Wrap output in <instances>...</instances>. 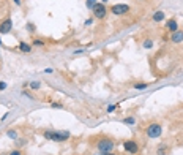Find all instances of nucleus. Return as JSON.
Instances as JSON below:
<instances>
[{
    "instance_id": "obj_1",
    "label": "nucleus",
    "mask_w": 183,
    "mask_h": 155,
    "mask_svg": "<svg viewBox=\"0 0 183 155\" xmlns=\"http://www.w3.org/2000/svg\"><path fill=\"white\" fill-rule=\"evenodd\" d=\"M44 136L52 141H65V139H68L69 133L68 131H46Z\"/></svg>"
},
{
    "instance_id": "obj_2",
    "label": "nucleus",
    "mask_w": 183,
    "mask_h": 155,
    "mask_svg": "<svg viewBox=\"0 0 183 155\" xmlns=\"http://www.w3.org/2000/svg\"><path fill=\"white\" fill-rule=\"evenodd\" d=\"M112 149H114V142H112L111 139H103V141L98 142V150L101 154H107V152H111Z\"/></svg>"
},
{
    "instance_id": "obj_3",
    "label": "nucleus",
    "mask_w": 183,
    "mask_h": 155,
    "mask_svg": "<svg viewBox=\"0 0 183 155\" xmlns=\"http://www.w3.org/2000/svg\"><path fill=\"white\" fill-rule=\"evenodd\" d=\"M147 135H149L150 138H158L159 135H161V127H159L158 123H151L149 128H147Z\"/></svg>"
},
{
    "instance_id": "obj_4",
    "label": "nucleus",
    "mask_w": 183,
    "mask_h": 155,
    "mask_svg": "<svg viewBox=\"0 0 183 155\" xmlns=\"http://www.w3.org/2000/svg\"><path fill=\"white\" fill-rule=\"evenodd\" d=\"M93 14L98 19L104 18V14H106V6H104V3H96V5L93 6Z\"/></svg>"
},
{
    "instance_id": "obj_5",
    "label": "nucleus",
    "mask_w": 183,
    "mask_h": 155,
    "mask_svg": "<svg viewBox=\"0 0 183 155\" xmlns=\"http://www.w3.org/2000/svg\"><path fill=\"white\" fill-rule=\"evenodd\" d=\"M128 10H130V6H128V5H115V6H112V13H114V14H126Z\"/></svg>"
},
{
    "instance_id": "obj_6",
    "label": "nucleus",
    "mask_w": 183,
    "mask_h": 155,
    "mask_svg": "<svg viewBox=\"0 0 183 155\" xmlns=\"http://www.w3.org/2000/svg\"><path fill=\"white\" fill-rule=\"evenodd\" d=\"M123 147H125L128 152H131V154H136V152H137V144H136L134 141H126L125 144H123Z\"/></svg>"
},
{
    "instance_id": "obj_7",
    "label": "nucleus",
    "mask_w": 183,
    "mask_h": 155,
    "mask_svg": "<svg viewBox=\"0 0 183 155\" xmlns=\"http://www.w3.org/2000/svg\"><path fill=\"white\" fill-rule=\"evenodd\" d=\"M11 25H13V22H11L10 19H6V21L0 25V33H8L11 30Z\"/></svg>"
},
{
    "instance_id": "obj_8",
    "label": "nucleus",
    "mask_w": 183,
    "mask_h": 155,
    "mask_svg": "<svg viewBox=\"0 0 183 155\" xmlns=\"http://www.w3.org/2000/svg\"><path fill=\"white\" fill-rule=\"evenodd\" d=\"M172 41H175V43H180V41H183V32H174Z\"/></svg>"
},
{
    "instance_id": "obj_9",
    "label": "nucleus",
    "mask_w": 183,
    "mask_h": 155,
    "mask_svg": "<svg viewBox=\"0 0 183 155\" xmlns=\"http://www.w3.org/2000/svg\"><path fill=\"white\" fill-rule=\"evenodd\" d=\"M177 27L178 25H177V22H175L174 19H170V21L167 22V29H169L170 32H177Z\"/></svg>"
},
{
    "instance_id": "obj_10",
    "label": "nucleus",
    "mask_w": 183,
    "mask_h": 155,
    "mask_svg": "<svg viewBox=\"0 0 183 155\" xmlns=\"http://www.w3.org/2000/svg\"><path fill=\"white\" fill-rule=\"evenodd\" d=\"M153 19H155L156 22L163 21V19H164V13H163V11H156V13L153 14Z\"/></svg>"
},
{
    "instance_id": "obj_11",
    "label": "nucleus",
    "mask_w": 183,
    "mask_h": 155,
    "mask_svg": "<svg viewBox=\"0 0 183 155\" xmlns=\"http://www.w3.org/2000/svg\"><path fill=\"white\" fill-rule=\"evenodd\" d=\"M19 48H21V51H24V52H30V49H32L27 43H21V44H19Z\"/></svg>"
},
{
    "instance_id": "obj_12",
    "label": "nucleus",
    "mask_w": 183,
    "mask_h": 155,
    "mask_svg": "<svg viewBox=\"0 0 183 155\" xmlns=\"http://www.w3.org/2000/svg\"><path fill=\"white\" fill-rule=\"evenodd\" d=\"M96 5V0H87V8H93Z\"/></svg>"
},
{
    "instance_id": "obj_13",
    "label": "nucleus",
    "mask_w": 183,
    "mask_h": 155,
    "mask_svg": "<svg viewBox=\"0 0 183 155\" xmlns=\"http://www.w3.org/2000/svg\"><path fill=\"white\" fill-rule=\"evenodd\" d=\"M123 122H125V123H130V125H131V123H134V119H133V117H126Z\"/></svg>"
},
{
    "instance_id": "obj_14",
    "label": "nucleus",
    "mask_w": 183,
    "mask_h": 155,
    "mask_svg": "<svg viewBox=\"0 0 183 155\" xmlns=\"http://www.w3.org/2000/svg\"><path fill=\"white\" fill-rule=\"evenodd\" d=\"M164 150H166V147L161 146V147H159V150H158V155H164Z\"/></svg>"
},
{
    "instance_id": "obj_15",
    "label": "nucleus",
    "mask_w": 183,
    "mask_h": 155,
    "mask_svg": "<svg viewBox=\"0 0 183 155\" xmlns=\"http://www.w3.org/2000/svg\"><path fill=\"white\" fill-rule=\"evenodd\" d=\"M144 46H145V48H151V46H153V43H151L150 40H147L145 43H144Z\"/></svg>"
},
{
    "instance_id": "obj_16",
    "label": "nucleus",
    "mask_w": 183,
    "mask_h": 155,
    "mask_svg": "<svg viewBox=\"0 0 183 155\" xmlns=\"http://www.w3.org/2000/svg\"><path fill=\"white\" fill-rule=\"evenodd\" d=\"M30 86H32V89H40V82H32Z\"/></svg>"
},
{
    "instance_id": "obj_17",
    "label": "nucleus",
    "mask_w": 183,
    "mask_h": 155,
    "mask_svg": "<svg viewBox=\"0 0 183 155\" xmlns=\"http://www.w3.org/2000/svg\"><path fill=\"white\" fill-rule=\"evenodd\" d=\"M8 136L13 138V139H16V133H14V131H8Z\"/></svg>"
},
{
    "instance_id": "obj_18",
    "label": "nucleus",
    "mask_w": 183,
    "mask_h": 155,
    "mask_svg": "<svg viewBox=\"0 0 183 155\" xmlns=\"http://www.w3.org/2000/svg\"><path fill=\"white\" fill-rule=\"evenodd\" d=\"M3 89H6V84L3 81H0V90H3Z\"/></svg>"
},
{
    "instance_id": "obj_19",
    "label": "nucleus",
    "mask_w": 183,
    "mask_h": 155,
    "mask_svg": "<svg viewBox=\"0 0 183 155\" xmlns=\"http://www.w3.org/2000/svg\"><path fill=\"white\" fill-rule=\"evenodd\" d=\"M145 84H136V89H145Z\"/></svg>"
},
{
    "instance_id": "obj_20",
    "label": "nucleus",
    "mask_w": 183,
    "mask_h": 155,
    "mask_svg": "<svg viewBox=\"0 0 183 155\" xmlns=\"http://www.w3.org/2000/svg\"><path fill=\"white\" fill-rule=\"evenodd\" d=\"M114 109H115V106H114V104H111V106H109V108H107V111H109V112H112V111H114Z\"/></svg>"
},
{
    "instance_id": "obj_21",
    "label": "nucleus",
    "mask_w": 183,
    "mask_h": 155,
    "mask_svg": "<svg viewBox=\"0 0 183 155\" xmlns=\"http://www.w3.org/2000/svg\"><path fill=\"white\" fill-rule=\"evenodd\" d=\"M10 155H21V154H19V152H18V150H14V152H11Z\"/></svg>"
},
{
    "instance_id": "obj_22",
    "label": "nucleus",
    "mask_w": 183,
    "mask_h": 155,
    "mask_svg": "<svg viewBox=\"0 0 183 155\" xmlns=\"http://www.w3.org/2000/svg\"><path fill=\"white\" fill-rule=\"evenodd\" d=\"M14 2H16V3H19V0H14Z\"/></svg>"
},
{
    "instance_id": "obj_23",
    "label": "nucleus",
    "mask_w": 183,
    "mask_h": 155,
    "mask_svg": "<svg viewBox=\"0 0 183 155\" xmlns=\"http://www.w3.org/2000/svg\"><path fill=\"white\" fill-rule=\"evenodd\" d=\"M103 2H107V0H103Z\"/></svg>"
},
{
    "instance_id": "obj_24",
    "label": "nucleus",
    "mask_w": 183,
    "mask_h": 155,
    "mask_svg": "<svg viewBox=\"0 0 183 155\" xmlns=\"http://www.w3.org/2000/svg\"><path fill=\"white\" fill-rule=\"evenodd\" d=\"M104 155H107V154H104Z\"/></svg>"
}]
</instances>
